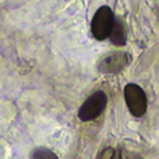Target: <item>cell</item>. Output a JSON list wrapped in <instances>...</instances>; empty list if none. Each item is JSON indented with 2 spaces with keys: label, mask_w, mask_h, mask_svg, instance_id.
I'll return each instance as SVG.
<instances>
[{
  "label": "cell",
  "mask_w": 159,
  "mask_h": 159,
  "mask_svg": "<svg viewBox=\"0 0 159 159\" xmlns=\"http://www.w3.org/2000/svg\"><path fill=\"white\" fill-rule=\"evenodd\" d=\"M113 19L115 13L108 5H102L96 10L90 22V32L97 41H104L108 37Z\"/></svg>",
  "instance_id": "3"
},
{
  "label": "cell",
  "mask_w": 159,
  "mask_h": 159,
  "mask_svg": "<svg viewBox=\"0 0 159 159\" xmlns=\"http://www.w3.org/2000/svg\"><path fill=\"white\" fill-rule=\"evenodd\" d=\"M108 103V97L103 90H97L93 94H90L80 106L78 112L79 120L83 122L93 121L101 116L104 111L106 106Z\"/></svg>",
  "instance_id": "1"
},
{
  "label": "cell",
  "mask_w": 159,
  "mask_h": 159,
  "mask_svg": "<svg viewBox=\"0 0 159 159\" xmlns=\"http://www.w3.org/2000/svg\"><path fill=\"white\" fill-rule=\"evenodd\" d=\"M107 38H110L111 43L117 47L125 46L127 43V25L121 17L115 16L112 27Z\"/></svg>",
  "instance_id": "5"
},
{
  "label": "cell",
  "mask_w": 159,
  "mask_h": 159,
  "mask_svg": "<svg viewBox=\"0 0 159 159\" xmlns=\"http://www.w3.org/2000/svg\"><path fill=\"white\" fill-rule=\"evenodd\" d=\"M130 61L131 56L127 52H112L99 60L97 69L102 74H116L124 70Z\"/></svg>",
  "instance_id": "4"
},
{
  "label": "cell",
  "mask_w": 159,
  "mask_h": 159,
  "mask_svg": "<svg viewBox=\"0 0 159 159\" xmlns=\"http://www.w3.org/2000/svg\"><path fill=\"white\" fill-rule=\"evenodd\" d=\"M115 158H116V157H115V150H113V148H111V147L103 149V150L98 154V157H97V159H115Z\"/></svg>",
  "instance_id": "7"
},
{
  "label": "cell",
  "mask_w": 159,
  "mask_h": 159,
  "mask_svg": "<svg viewBox=\"0 0 159 159\" xmlns=\"http://www.w3.org/2000/svg\"><path fill=\"white\" fill-rule=\"evenodd\" d=\"M124 98L130 113L134 117H143L148 110V99L144 89L135 84L129 83L124 89Z\"/></svg>",
  "instance_id": "2"
},
{
  "label": "cell",
  "mask_w": 159,
  "mask_h": 159,
  "mask_svg": "<svg viewBox=\"0 0 159 159\" xmlns=\"http://www.w3.org/2000/svg\"><path fill=\"white\" fill-rule=\"evenodd\" d=\"M31 159H59V157L51 149L38 147L31 152Z\"/></svg>",
  "instance_id": "6"
}]
</instances>
